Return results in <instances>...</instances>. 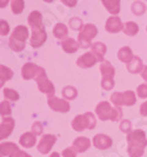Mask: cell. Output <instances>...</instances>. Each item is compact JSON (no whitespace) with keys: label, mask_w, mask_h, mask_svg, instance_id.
Instances as JSON below:
<instances>
[{"label":"cell","mask_w":147,"mask_h":157,"mask_svg":"<svg viewBox=\"0 0 147 157\" xmlns=\"http://www.w3.org/2000/svg\"><path fill=\"white\" fill-rule=\"evenodd\" d=\"M140 113L142 116H147V102L141 104V106H140Z\"/></svg>","instance_id":"60d3db41"},{"label":"cell","mask_w":147,"mask_h":157,"mask_svg":"<svg viewBox=\"0 0 147 157\" xmlns=\"http://www.w3.org/2000/svg\"><path fill=\"white\" fill-rule=\"evenodd\" d=\"M27 38H28V30L24 25H18L13 30L12 36H11V39L16 40L18 43H23V44H26Z\"/></svg>","instance_id":"e0dca14e"},{"label":"cell","mask_w":147,"mask_h":157,"mask_svg":"<svg viewBox=\"0 0 147 157\" xmlns=\"http://www.w3.org/2000/svg\"><path fill=\"white\" fill-rule=\"evenodd\" d=\"M0 152H1L2 157H18L19 154L21 152V150L19 149L18 145L14 144V143L5 142V143H1V145H0Z\"/></svg>","instance_id":"5bb4252c"},{"label":"cell","mask_w":147,"mask_h":157,"mask_svg":"<svg viewBox=\"0 0 147 157\" xmlns=\"http://www.w3.org/2000/svg\"><path fill=\"white\" fill-rule=\"evenodd\" d=\"M98 34V29L93 24H86L84 25L83 30L79 32L78 36V43L83 48H88L92 46V39H94Z\"/></svg>","instance_id":"5b68a950"},{"label":"cell","mask_w":147,"mask_h":157,"mask_svg":"<svg viewBox=\"0 0 147 157\" xmlns=\"http://www.w3.org/2000/svg\"><path fill=\"white\" fill-rule=\"evenodd\" d=\"M141 77H142V79L147 83V66L144 67V70H142V72H141Z\"/></svg>","instance_id":"7bdbcfd3"},{"label":"cell","mask_w":147,"mask_h":157,"mask_svg":"<svg viewBox=\"0 0 147 157\" xmlns=\"http://www.w3.org/2000/svg\"><path fill=\"white\" fill-rule=\"evenodd\" d=\"M18 157H32V156H30L27 152H25V151H21L20 154H19V156Z\"/></svg>","instance_id":"ee69618b"},{"label":"cell","mask_w":147,"mask_h":157,"mask_svg":"<svg viewBox=\"0 0 147 157\" xmlns=\"http://www.w3.org/2000/svg\"><path fill=\"white\" fill-rule=\"evenodd\" d=\"M70 26L72 30H74V31H81L83 30V27H84V24H83V20L80 19V18H78V17H73V18H71L70 19Z\"/></svg>","instance_id":"d6a6232c"},{"label":"cell","mask_w":147,"mask_h":157,"mask_svg":"<svg viewBox=\"0 0 147 157\" xmlns=\"http://www.w3.org/2000/svg\"><path fill=\"white\" fill-rule=\"evenodd\" d=\"M62 4H65V5H67V6H70V7H74L75 5H77V0H62Z\"/></svg>","instance_id":"b9f144b4"},{"label":"cell","mask_w":147,"mask_h":157,"mask_svg":"<svg viewBox=\"0 0 147 157\" xmlns=\"http://www.w3.org/2000/svg\"><path fill=\"white\" fill-rule=\"evenodd\" d=\"M13 76V71L9 67L5 66V65H0V85L2 86L5 82H7L12 78Z\"/></svg>","instance_id":"4316f807"},{"label":"cell","mask_w":147,"mask_h":157,"mask_svg":"<svg viewBox=\"0 0 147 157\" xmlns=\"http://www.w3.org/2000/svg\"><path fill=\"white\" fill-rule=\"evenodd\" d=\"M2 94L5 96V98H6L7 101H11V102H16V101L19 99V94L17 92L16 90H13V89L5 87V89L2 90Z\"/></svg>","instance_id":"4dcf8cb0"},{"label":"cell","mask_w":147,"mask_h":157,"mask_svg":"<svg viewBox=\"0 0 147 157\" xmlns=\"http://www.w3.org/2000/svg\"><path fill=\"white\" fill-rule=\"evenodd\" d=\"M131 10L134 16H142L146 12V5L142 1H134L132 4Z\"/></svg>","instance_id":"f546056e"},{"label":"cell","mask_w":147,"mask_h":157,"mask_svg":"<svg viewBox=\"0 0 147 157\" xmlns=\"http://www.w3.org/2000/svg\"><path fill=\"white\" fill-rule=\"evenodd\" d=\"M32 132L35 135V136H40L44 132V126L40 122H34L32 124Z\"/></svg>","instance_id":"8d00e7d4"},{"label":"cell","mask_w":147,"mask_h":157,"mask_svg":"<svg viewBox=\"0 0 147 157\" xmlns=\"http://www.w3.org/2000/svg\"><path fill=\"white\" fill-rule=\"evenodd\" d=\"M127 152L130 157H141L147 145V137L144 130H133L127 135Z\"/></svg>","instance_id":"6da1fadb"},{"label":"cell","mask_w":147,"mask_h":157,"mask_svg":"<svg viewBox=\"0 0 147 157\" xmlns=\"http://www.w3.org/2000/svg\"><path fill=\"white\" fill-rule=\"evenodd\" d=\"M105 30L109 33H118V32L124 30V24L121 21V19L119 17L113 16L109 17L106 20V25H105Z\"/></svg>","instance_id":"4fadbf2b"},{"label":"cell","mask_w":147,"mask_h":157,"mask_svg":"<svg viewBox=\"0 0 147 157\" xmlns=\"http://www.w3.org/2000/svg\"><path fill=\"white\" fill-rule=\"evenodd\" d=\"M8 44H9V47H11V50H13L14 52H21L25 46H26V44H23V43H18L16 40L11 39L8 40Z\"/></svg>","instance_id":"e575fe53"},{"label":"cell","mask_w":147,"mask_h":157,"mask_svg":"<svg viewBox=\"0 0 147 157\" xmlns=\"http://www.w3.org/2000/svg\"><path fill=\"white\" fill-rule=\"evenodd\" d=\"M8 4V1L6 0V1H1V7H4V6H6Z\"/></svg>","instance_id":"bcb514c9"},{"label":"cell","mask_w":147,"mask_h":157,"mask_svg":"<svg viewBox=\"0 0 147 157\" xmlns=\"http://www.w3.org/2000/svg\"><path fill=\"white\" fill-rule=\"evenodd\" d=\"M137 94L140 98H147V84H141L137 89Z\"/></svg>","instance_id":"74e56055"},{"label":"cell","mask_w":147,"mask_h":157,"mask_svg":"<svg viewBox=\"0 0 147 157\" xmlns=\"http://www.w3.org/2000/svg\"><path fill=\"white\" fill-rule=\"evenodd\" d=\"M111 102L116 108H121L123 105L132 106L137 102V97L134 91H124V92H113L111 96Z\"/></svg>","instance_id":"8992f818"},{"label":"cell","mask_w":147,"mask_h":157,"mask_svg":"<svg viewBox=\"0 0 147 157\" xmlns=\"http://www.w3.org/2000/svg\"><path fill=\"white\" fill-rule=\"evenodd\" d=\"M37 84H38V89L40 90V92H44L47 96H54L55 89L54 85L51 83V80L47 78V76H42L38 78L37 80Z\"/></svg>","instance_id":"9a60e30c"},{"label":"cell","mask_w":147,"mask_h":157,"mask_svg":"<svg viewBox=\"0 0 147 157\" xmlns=\"http://www.w3.org/2000/svg\"><path fill=\"white\" fill-rule=\"evenodd\" d=\"M98 62L102 63L100 60V58L98 56H95L91 51V52H86L81 57H79L77 59V65L79 67H81V69H88V67L94 66Z\"/></svg>","instance_id":"9c48e42d"},{"label":"cell","mask_w":147,"mask_h":157,"mask_svg":"<svg viewBox=\"0 0 147 157\" xmlns=\"http://www.w3.org/2000/svg\"><path fill=\"white\" fill-rule=\"evenodd\" d=\"M95 113L100 121H112L118 122L123 118V110L121 108H112L109 102L102 101L95 106Z\"/></svg>","instance_id":"7a4b0ae2"},{"label":"cell","mask_w":147,"mask_h":157,"mask_svg":"<svg viewBox=\"0 0 147 157\" xmlns=\"http://www.w3.org/2000/svg\"><path fill=\"white\" fill-rule=\"evenodd\" d=\"M124 33L127 36H135L138 32H139V25L134 21H128V23L124 24Z\"/></svg>","instance_id":"83f0119b"},{"label":"cell","mask_w":147,"mask_h":157,"mask_svg":"<svg viewBox=\"0 0 147 157\" xmlns=\"http://www.w3.org/2000/svg\"><path fill=\"white\" fill-rule=\"evenodd\" d=\"M42 76H46V71L44 67L38 66L37 64L34 63H26L24 64L23 69H21V77L26 80L28 79H37L42 77Z\"/></svg>","instance_id":"52a82bcc"},{"label":"cell","mask_w":147,"mask_h":157,"mask_svg":"<svg viewBox=\"0 0 147 157\" xmlns=\"http://www.w3.org/2000/svg\"><path fill=\"white\" fill-rule=\"evenodd\" d=\"M91 51H92L95 56H98V57L100 58L101 62H104V56H105L106 51H107V47H106V45H105L104 43H99V41H97V43H93L92 44V46H91Z\"/></svg>","instance_id":"484cf974"},{"label":"cell","mask_w":147,"mask_h":157,"mask_svg":"<svg viewBox=\"0 0 147 157\" xmlns=\"http://www.w3.org/2000/svg\"><path fill=\"white\" fill-rule=\"evenodd\" d=\"M102 5L113 16L119 14V12H120V1L119 0H102Z\"/></svg>","instance_id":"603a6c76"},{"label":"cell","mask_w":147,"mask_h":157,"mask_svg":"<svg viewBox=\"0 0 147 157\" xmlns=\"http://www.w3.org/2000/svg\"><path fill=\"white\" fill-rule=\"evenodd\" d=\"M55 142H57V137H55L54 135L52 134L44 135L38 144V151L40 154H42V155H46V154H48L51 151V149L54 145Z\"/></svg>","instance_id":"30bf717a"},{"label":"cell","mask_w":147,"mask_h":157,"mask_svg":"<svg viewBox=\"0 0 147 157\" xmlns=\"http://www.w3.org/2000/svg\"><path fill=\"white\" fill-rule=\"evenodd\" d=\"M120 130L124 132V134H130L132 130V123L131 121H128V119H124V121H121V123H120Z\"/></svg>","instance_id":"d590c367"},{"label":"cell","mask_w":147,"mask_h":157,"mask_svg":"<svg viewBox=\"0 0 147 157\" xmlns=\"http://www.w3.org/2000/svg\"><path fill=\"white\" fill-rule=\"evenodd\" d=\"M100 72H101V87L104 90H112L114 87V73L116 70L113 65L108 60H104L100 64Z\"/></svg>","instance_id":"3957f363"},{"label":"cell","mask_w":147,"mask_h":157,"mask_svg":"<svg viewBox=\"0 0 147 157\" xmlns=\"http://www.w3.org/2000/svg\"><path fill=\"white\" fill-rule=\"evenodd\" d=\"M37 136L33 134V132H25L20 136V140L19 143L23 145L24 148H32L33 145H35L37 143Z\"/></svg>","instance_id":"ffe728a7"},{"label":"cell","mask_w":147,"mask_h":157,"mask_svg":"<svg viewBox=\"0 0 147 157\" xmlns=\"http://www.w3.org/2000/svg\"><path fill=\"white\" fill-rule=\"evenodd\" d=\"M27 21L32 27V30L34 29H45L42 25V16L39 11H32L30 16L27 18Z\"/></svg>","instance_id":"d6986e66"},{"label":"cell","mask_w":147,"mask_h":157,"mask_svg":"<svg viewBox=\"0 0 147 157\" xmlns=\"http://www.w3.org/2000/svg\"><path fill=\"white\" fill-rule=\"evenodd\" d=\"M97 125V119L92 112H86L84 115H78L72 122V128L75 131H84L85 129L92 130Z\"/></svg>","instance_id":"277c9868"},{"label":"cell","mask_w":147,"mask_h":157,"mask_svg":"<svg viewBox=\"0 0 147 157\" xmlns=\"http://www.w3.org/2000/svg\"><path fill=\"white\" fill-rule=\"evenodd\" d=\"M77 151L72 147H70V148H66L62 151V157H77Z\"/></svg>","instance_id":"ab89813d"},{"label":"cell","mask_w":147,"mask_h":157,"mask_svg":"<svg viewBox=\"0 0 147 157\" xmlns=\"http://www.w3.org/2000/svg\"><path fill=\"white\" fill-rule=\"evenodd\" d=\"M126 66H127V70L130 71L131 73H139V72H142L144 70V65H142V60L140 59L139 57H133V59H132L131 62L128 64H126Z\"/></svg>","instance_id":"44dd1931"},{"label":"cell","mask_w":147,"mask_h":157,"mask_svg":"<svg viewBox=\"0 0 147 157\" xmlns=\"http://www.w3.org/2000/svg\"><path fill=\"white\" fill-rule=\"evenodd\" d=\"M47 104L55 112H68L71 109L70 102H67L66 99L58 98L55 96H47Z\"/></svg>","instance_id":"ba28073f"},{"label":"cell","mask_w":147,"mask_h":157,"mask_svg":"<svg viewBox=\"0 0 147 157\" xmlns=\"http://www.w3.org/2000/svg\"><path fill=\"white\" fill-rule=\"evenodd\" d=\"M12 112V109H11V105H9V102L7 101H4V102L0 103V113L2 118H5L6 116H9Z\"/></svg>","instance_id":"836d02e7"},{"label":"cell","mask_w":147,"mask_h":157,"mask_svg":"<svg viewBox=\"0 0 147 157\" xmlns=\"http://www.w3.org/2000/svg\"><path fill=\"white\" fill-rule=\"evenodd\" d=\"M50 157H60V155H59V152H52V155Z\"/></svg>","instance_id":"f6af8a7d"},{"label":"cell","mask_w":147,"mask_h":157,"mask_svg":"<svg viewBox=\"0 0 147 157\" xmlns=\"http://www.w3.org/2000/svg\"><path fill=\"white\" fill-rule=\"evenodd\" d=\"M53 34H54L55 38L58 39H67V36H68V29L65 24L58 23L53 29Z\"/></svg>","instance_id":"d4e9b609"},{"label":"cell","mask_w":147,"mask_h":157,"mask_svg":"<svg viewBox=\"0 0 147 157\" xmlns=\"http://www.w3.org/2000/svg\"><path fill=\"white\" fill-rule=\"evenodd\" d=\"M14 125H16V122L12 117L2 118L1 125H0V140H6L12 134Z\"/></svg>","instance_id":"7c38bea8"},{"label":"cell","mask_w":147,"mask_h":157,"mask_svg":"<svg viewBox=\"0 0 147 157\" xmlns=\"http://www.w3.org/2000/svg\"><path fill=\"white\" fill-rule=\"evenodd\" d=\"M90 147H91V141L87 137H84V136L77 137L73 142V145H72V148L75 150L78 154L87 151V149H90Z\"/></svg>","instance_id":"ac0fdd59"},{"label":"cell","mask_w":147,"mask_h":157,"mask_svg":"<svg viewBox=\"0 0 147 157\" xmlns=\"http://www.w3.org/2000/svg\"><path fill=\"white\" fill-rule=\"evenodd\" d=\"M133 57H134V56H133V52H132L131 47L124 46L118 51V58H119V60H121L123 63L128 64L132 59H133Z\"/></svg>","instance_id":"cb8c5ba5"},{"label":"cell","mask_w":147,"mask_h":157,"mask_svg":"<svg viewBox=\"0 0 147 157\" xmlns=\"http://www.w3.org/2000/svg\"><path fill=\"white\" fill-rule=\"evenodd\" d=\"M62 96H64V98L66 99V101H73V99H75L78 96V91L77 89L74 86H65L62 89Z\"/></svg>","instance_id":"f1b7e54d"},{"label":"cell","mask_w":147,"mask_h":157,"mask_svg":"<svg viewBox=\"0 0 147 157\" xmlns=\"http://www.w3.org/2000/svg\"><path fill=\"white\" fill-rule=\"evenodd\" d=\"M11 8L14 14H20L25 8V2L23 0H13L11 1Z\"/></svg>","instance_id":"1f68e13d"},{"label":"cell","mask_w":147,"mask_h":157,"mask_svg":"<svg viewBox=\"0 0 147 157\" xmlns=\"http://www.w3.org/2000/svg\"><path fill=\"white\" fill-rule=\"evenodd\" d=\"M93 144H94V147H95L97 149L105 150V149L111 148V145H112V140H111V137H108L107 135L99 134L94 136V138H93Z\"/></svg>","instance_id":"2e32d148"},{"label":"cell","mask_w":147,"mask_h":157,"mask_svg":"<svg viewBox=\"0 0 147 157\" xmlns=\"http://www.w3.org/2000/svg\"><path fill=\"white\" fill-rule=\"evenodd\" d=\"M62 50L66 52V53H74L77 52L78 48H79V43L77 40H74L73 38H67V39L62 40L61 43Z\"/></svg>","instance_id":"7402d4cb"},{"label":"cell","mask_w":147,"mask_h":157,"mask_svg":"<svg viewBox=\"0 0 147 157\" xmlns=\"http://www.w3.org/2000/svg\"><path fill=\"white\" fill-rule=\"evenodd\" d=\"M47 39V34L45 29H34L32 30V36L31 40H30V44L32 47L34 48H38L41 45H44V43Z\"/></svg>","instance_id":"8fae6325"},{"label":"cell","mask_w":147,"mask_h":157,"mask_svg":"<svg viewBox=\"0 0 147 157\" xmlns=\"http://www.w3.org/2000/svg\"><path fill=\"white\" fill-rule=\"evenodd\" d=\"M8 31H9L8 23L5 21L4 19H1V20H0V34H1V36H7Z\"/></svg>","instance_id":"f35d334b"}]
</instances>
